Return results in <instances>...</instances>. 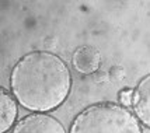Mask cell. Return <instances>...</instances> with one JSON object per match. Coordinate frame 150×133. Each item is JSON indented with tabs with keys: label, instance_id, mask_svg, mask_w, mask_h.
Instances as JSON below:
<instances>
[{
	"label": "cell",
	"instance_id": "3",
	"mask_svg": "<svg viewBox=\"0 0 150 133\" xmlns=\"http://www.w3.org/2000/svg\"><path fill=\"white\" fill-rule=\"evenodd\" d=\"M11 133H66L62 122L45 112H33L14 125Z\"/></svg>",
	"mask_w": 150,
	"mask_h": 133
},
{
	"label": "cell",
	"instance_id": "5",
	"mask_svg": "<svg viewBox=\"0 0 150 133\" xmlns=\"http://www.w3.org/2000/svg\"><path fill=\"white\" fill-rule=\"evenodd\" d=\"M73 67L81 74L96 73L101 65V53L93 45H80L72 55Z\"/></svg>",
	"mask_w": 150,
	"mask_h": 133
},
{
	"label": "cell",
	"instance_id": "7",
	"mask_svg": "<svg viewBox=\"0 0 150 133\" xmlns=\"http://www.w3.org/2000/svg\"><path fill=\"white\" fill-rule=\"evenodd\" d=\"M119 104L125 108H132V98H133V88H125L119 93Z\"/></svg>",
	"mask_w": 150,
	"mask_h": 133
},
{
	"label": "cell",
	"instance_id": "1",
	"mask_svg": "<svg viewBox=\"0 0 150 133\" xmlns=\"http://www.w3.org/2000/svg\"><path fill=\"white\" fill-rule=\"evenodd\" d=\"M72 83L67 63L48 51L23 55L10 73V91L20 105L33 112L59 108L67 100Z\"/></svg>",
	"mask_w": 150,
	"mask_h": 133
},
{
	"label": "cell",
	"instance_id": "2",
	"mask_svg": "<svg viewBox=\"0 0 150 133\" xmlns=\"http://www.w3.org/2000/svg\"><path fill=\"white\" fill-rule=\"evenodd\" d=\"M69 133H143V130L129 108L103 101L81 109L70 123Z\"/></svg>",
	"mask_w": 150,
	"mask_h": 133
},
{
	"label": "cell",
	"instance_id": "6",
	"mask_svg": "<svg viewBox=\"0 0 150 133\" xmlns=\"http://www.w3.org/2000/svg\"><path fill=\"white\" fill-rule=\"evenodd\" d=\"M0 109H1L0 133H7L17 123L18 106H17V100L13 93L4 87L0 88Z\"/></svg>",
	"mask_w": 150,
	"mask_h": 133
},
{
	"label": "cell",
	"instance_id": "4",
	"mask_svg": "<svg viewBox=\"0 0 150 133\" xmlns=\"http://www.w3.org/2000/svg\"><path fill=\"white\" fill-rule=\"evenodd\" d=\"M132 112L143 126L150 129V73L142 77L133 88Z\"/></svg>",
	"mask_w": 150,
	"mask_h": 133
}]
</instances>
